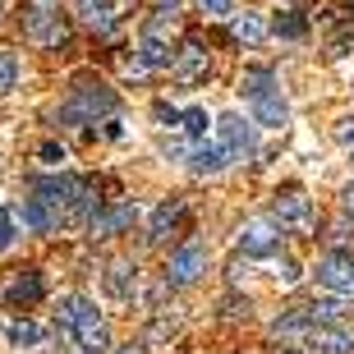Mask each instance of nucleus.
<instances>
[{
    "mask_svg": "<svg viewBox=\"0 0 354 354\" xmlns=\"http://www.w3.org/2000/svg\"><path fill=\"white\" fill-rule=\"evenodd\" d=\"M115 92L106 88V83H88L79 79L74 92H69V102L60 106V120L65 124H97V115H115Z\"/></svg>",
    "mask_w": 354,
    "mask_h": 354,
    "instance_id": "nucleus-1",
    "label": "nucleus"
},
{
    "mask_svg": "<svg viewBox=\"0 0 354 354\" xmlns=\"http://www.w3.org/2000/svg\"><path fill=\"white\" fill-rule=\"evenodd\" d=\"M24 28L37 46H60L65 41V19H60V0H28L24 10Z\"/></svg>",
    "mask_w": 354,
    "mask_h": 354,
    "instance_id": "nucleus-2",
    "label": "nucleus"
},
{
    "mask_svg": "<svg viewBox=\"0 0 354 354\" xmlns=\"http://www.w3.org/2000/svg\"><path fill=\"white\" fill-rule=\"evenodd\" d=\"M272 221L281 225V230L308 235V230H313V203H308V194H299V189H286V194H276V203H272Z\"/></svg>",
    "mask_w": 354,
    "mask_h": 354,
    "instance_id": "nucleus-3",
    "label": "nucleus"
},
{
    "mask_svg": "<svg viewBox=\"0 0 354 354\" xmlns=\"http://www.w3.org/2000/svg\"><path fill=\"white\" fill-rule=\"evenodd\" d=\"M216 143L230 152V161H249L253 152H258V133H253V124L244 115H221L216 120Z\"/></svg>",
    "mask_w": 354,
    "mask_h": 354,
    "instance_id": "nucleus-4",
    "label": "nucleus"
},
{
    "mask_svg": "<svg viewBox=\"0 0 354 354\" xmlns=\"http://www.w3.org/2000/svg\"><path fill=\"white\" fill-rule=\"evenodd\" d=\"M281 225L272 221V216H249V221L239 225V249L249 253V258H272V253H281Z\"/></svg>",
    "mask_w": 354,
    "mask_h": 354,
    "instance_id": "nucleus-5",
    "label": "nucleus"
},
{
    "mask_svg": "<svg viewBox=\"0 0 354 354\" xmlns=\"http://www.w3.org/2000/svg\"><path fill=\"white\" fill-rule=\"evenodd\" d=\"M203 272H207V249L198 239H184L180 249L171 253V263H166V281L171 286H194Z\"/></svg>",
    "mask_w": 354,
    "mask_h": 354,
    "instance_id": "nucleus-6",
    "label": "nucleus"
},
{
    "mask_svg": "<svg viewBox=\"0 0 354 354\" xmlns=\"http://www.w3.org/2000/svg\"><path fill=\"white\" fill-rule=\"evenodd\" d=\"M317 286H327L331 295H354V253H327V258H317Z\"/></svg>",
    "mask_w": 354,
    "mask_h": 354,
    "instance_id": "nucleus-7",
    "label": "nucleus"
},
{
    "mask_svg": "<svg viewBox=\"0 0 354 354\" xmlns=\"http://www.w3.org/2000/svg\"><path fill=\"white\" fill-rule=\"evenodd\" d=\"M313 331H317L313 313H308V304H299V308H290V313H281L272 322V341H281V345H308Z\"/></svg>",
    "mask_w": 354,
    "mask_h": 354,
    "instance_id": "nucleus-8",
    "label": "nucleus"
},
{
    "mask_svg": "<svg viewBox=\"0 0 354 354\" xmlns=\"http://www.w3.org/2000/svg\"><path fill=\"white\" fill-rule=\"evenodd\" d=\"M79 184L83 180H74V175H37V180H32V198H41V203H51V207L60 212V207L74 203Z\"/></svg>",
    "mask_w": 354,
    "mask_h": 354,
    "instance_id": "nucleus-9",
    "label": "nucleus"
},
{
    "mask_svg": "<svg viewBox=\"0 0 354 354\" xmlns=\"http://www.w3.org/2000/svg\"><path fill=\"white\" fill-rule=\"evenodd\" d=\"M102 286H106V295H111L115 304H133V295H138V267L120 258V263H111V267H106Z\"/></svg>",
    "mask_w": 354,
    "mask_h": 354,
    "instance_id": "nucleus-10",
    "label": "nucleus"
},
{
    "mask_svg": "<svg viewBox=\"0 0 354 354\" xmlns=\"http://www.w3.org/2000/svg\"><path fill=\"white\" fill-rule=\"evenodd\" d=\"M207 51H203V46H198V41H184L180 51H175V65H171V74L180 83H203L207 79Z\"/></svg>",
    "mask_w": 354,
    "mask_h": 354,
    "instance_id": "nucleus-11",
    "label": "nucleus"
},
{
    "mask_svg": "<svg viewBox=\"0 0 354 354\" xmlns=\"http://www.w3.org/2000/svg\"><path fill=\"white\" fill-rule=\"evenodd\" d=\"M308 354H354V331L345 322H331V327H317L308 336Z\"/></svg>",
    "mask_w": 354,
    "mask_h": 354,
    "instance_id": "nucleus-12",
    "label": "nucleus"
},
{
    "mask_svg": "<svg viewBox=\"0 0 354 354\" xmlns=\"http://www.w3.org/2000/svg\"><path fill=\"white\" fill-rule=\"evenodd\" d=\"M225 166H230V152H225L216 138H212V143L203 138V143L189 147V171H194V175H221Z\"/></svg>",
    "mask_w": 354,
    "mask_h": 354,
    "instance_id": "nucleus-13",
    "label": "nucleus"
},
{
    "mask_svg": "<svg viewBox=\"0 0 354 354\" xmlns=\"http://www.w3.org/2000/svg\"><path fill=\"white\" fill-rule=\"evenodd\" d=\"M133 221H138V207H133V203H111L106 212H97L92 235H97V239H111V235H120V230H129Z\"/></svg>",
    "mask_w": 354,
    "mask_h": 354,
    "instance_id": "nucleus-14",
    "label": "nucleus"
},
{
    "mask_svg": "<svg viewBox=\"0 0 354 354\" xmlns=\"http://www.w3.org/2000/svg\"><path fill=\"white\" fill-rule=\"evenodd\" d=\"M69 336L79 341V350H83V354H102L106 345H111V331H106V322H102V313H97V308H92V313L83 317L79 327L69 331Z\"/></svg>",
    "mask_w": 354,
    "mask_h": 354,
    "instance_id": "nucleus-15",
    "label": "nucleus"
},
{
    "mask_svg": "<svg viewBox=\"0 0 354 354\" xmlns=\"http://www.w3.org/2000/svg\"><path fill=\"white\" fill-rule=\"evenodd\" d=\"M138 60H143L147 69H171L175 65V51H171V41L161 37L157 28H147L143 41H138Z\"/></svg>",
    "mask_w": 354,
    "mask_h": 354,
    "instance_id": "nucleus-16",
    "label": "nucleus"
},
{
    "mask_svg": "<svg viewBox=\"0 0 354 354\" xmlns=\"http://www.w3.org/2000/svg\"><path fill=\"white\" fill-rule=\"evenodd\" d=\"M14 216H24V225H28V230H37V235H46V230L60 225V212H55L51 203H41V198H24V207L14 212Z\"/></svg>",
    "mask_w": 354,
    "mask_h": 354,
    "instance_id": "nucleus-17",
    "label": "nucleus"
},
{
    "mask_svg": "<svg viewBox=\"0 0 354 354\" xmlns=\"http://www.w3.org/2000/svg\"><path fill=\"white\" fill-rule=\"evenodd\" d=\"M184 216V198H166V203H157V212H152V221H147V244H161V239L171 235V225Z\"/></svg>",
    "mask_w": 354,
    "mask_h": 354,
    "instance_id": "nucleus-18",
    "label": "nucleus"
},
{
    "mask_svg": "<svg viewBox=\"0 0 354 354\" xmlns=\"http://www.w3.org/2000/svg\"><path fill=\"white\" fill-rule=\"evenodd\" d=\"M253 106V120L263 124V129H281L290 120V106H286V97H281V88L276 92H267V97H258V102H249Z\"/></svg>",
    "mask_w": 354,
    "mask_h": 354,
    "instance_id": "nucleus-19",
    "label": "nucleus"
},
{
    "mask_svg": "<svg viewBox=\"0 0 354 354\" xmlns=\"http://www.w3.org/2000/svg\"><path fill=\"white\" fill-rule=\"evenodd\" d=\"M129 10H133V0H88V19L97 32H111Z\"/></svg>",
    "mask_w": 354,
    "mask_h": 354,
    "instance_id": "nucleus-20",
    "label": "nucleus"
},
{
    "mask_svg": "<svg viewBox=\"0 0 354 354\" xmlns=\"http://www.w3.org/2000/svg\"><path fill=\"white\" fill-rule=\"evenodd\" d=\"M97 212H102V198H97V184L83 180L79 184V194H74V203H69V221H79V225H92L97 221Z\"/></svg>",
    "mask_w": 354,
    "mask_h": 354,
    "instance_id": "nucleus-21",
    "label": "nucleus"
},
{
    "mask_svg": "<svg viewBox=\"0 0 354 354\" xmlns=\"http://www.w3.org/2000/svg\"><path fill=\"white\" fill-rule=\"evenodd\" d=\"M41 295H46V281H41V272H24V276H14V286H10V304L19 308V304H37Z\"/></svg>",
    "mask_w": 354,
    "mask_h": 354,
    "instance_id": "nucleus-22",
    "label": "nucleus"
},
{
    "mask_svg": "<svg viewBox=\"0 0 354 354\" xmlns=\"http://www.w3.org/2000/svg\"><path fill=\"white\" fill-rule=\"evenodd\" d=\"M308 313H313L317 327H331V322H345V313H350V304H345V295H322V299L308 304Z\"/></svg>",
    "mask_w": 354,
    "mask_h": 354,
    "instance_id": "nucleus-23",
    "label": "nucleus"
},
{
    "mask_svg": "<svg viewBox=\"0 0 354 354\" xmlns=\"http://www.w3.org/2000/svg\"><path fill=\"white\" fill-rule=\"evenodd\" d=\"M239 92H244L249 102H258V97H267V92H276V74H272V69H263V65L244 69V79H239Z\"/></svg>",
    "mask_w": 354,
    "mask_h": 354,
    "instance_id": "nucleus-24",
    "label": "nucleus"
},
{
    "mask_svg": "<svg viewBox=\"0 0 354 354\" xmlns=\"http://www.w3.org/2000/svg\"><path fill=\"white\" fill-rule=\"evenodd\" d=\"M230 32H235L239 46H258V41L267 37V24L258 14H235V19H230Z\"/></svg>",
    "mask_w": 354,
    "mask_h": 354,
    "instance_id": "nucleus-25",
    "label": "nucleus"
},
{
    "mask_svg": "<svg viewBox=\"0 0 354 354\" xmlns=\"http://www.w3.org/2000/svg\"><path fill=\"white\" fill-rule=\"evenodd\" d=\"M272 32L281 41H304V37H308V19H304V14H295V10H286V14H276Z\"/></svg>",
    "mask_w": 354,
    "mask_h": 354,
    "instance_id": "nucleus-26",
    "label": "nucleus"
},
{
    "mask_svg": "<svg viewBox=\"0 0 354 354\" xmlns=\"http://www.w3.org/2000/svg\"><path fill=\"white\" fill-rule=\"evenodd\" d=\"M41 341H46V331H41L37 322H28V317L10 322V345H14V350H37Z\"/></svg>",
    "mask_w": 354,
    "mask_h": 354,
    "instance_id": "nucleus-27",
    "label": "nucleus"
},
{
    "mask_svg": "<svg viewBox=\"0 0 354 354\" xmlns=\"http://www.w3.org/2000/svg\"><path fill=\"white\" fill-rule=\"evenodd\" d=\"M88 313H92V304L83 299V295H69V299L60 304V331H74Z\"/></svg>",
    "mask_w": 354,
    "mask_h": 354,
    "instance_id": "nucleus-28",
    "label": "nucleus"
},
{
    "mask_svg": "<svg viewBox=\"0 0 354 354\" xmlns=\"http://www.w3.org/2000/svg\"><path fill=\"white\" fill-rule=\"evenodd\" d=\"M207 111H203V106H189V111H184L180 115V129L189 133V138H194V143H203V138H207Z\"/></svg>",
    "mask_w": 354,
    "mask_h": 354,
    "instance_id": "nucleus-29",
    "label": "nucleus"
},
{
    "mask_svg": "<svg viewBox=\"0 0 354 354\" xmlns=\"http://www.w3.org/2000/svg\"><path fill=\"white\" fill-rule=\"evenodd\" d=\"M14 83H19V55L0 51V92H10Z\"/></svg>",
    "mask_w": 354,
    "mask_h": 354,
    "instance_id": "nucleus-30",
    "label": "nucleus"
},
{
    "mask_svg": "<svg viewBox=\"0 0 354 354\" xmlns=\"http://www.w3.org/2000/svg\"><path fill=\"white\" fill-rule=\"evenodd\" d=\"M171 336H175V322H171V317H157V322L147 327V336H143V341H147V345H166Z\"/></svg>",
    "mask_w": 354,
    "mask_h": 354,
    "instance_id": "nucleus-31",
    "label": "nucleus"
},
{
    "mask_svg": "<svg viewBox=\"0 0 354 354\" xmlns=\"http://www.w3.org/2000/svg\"><path fill=\"white\" fill-rule=\"evenodd\" d=\"M207 19H235V0H198Z\"/></svg>",
    "mask_w": 354,
    "mask_h": 354,
    "instance_id": "nucleus-32",
    "label": "nucleus"
},
{
    "mask_svg": "<svg viewBox=\"0 0 354 354\" xmlns=\"http://www.w3.org/2000/svg\"><path fill=\"white\" fill-rule=\"evenodd\" d=\"M299 263H295V258H290V253H286V258H276V281H286V286H295V281H299Z\"/></svg>",
    "mask_w": 354,
    "mask_h": 354,
    "instance_id": "nucleus-33",
    "label": "nucleus"
},
{
    "mask_svg": "<svg viewBox=\"0 0 354 354\" xmlns=\"http://www.w3.org/2000/svg\"><path fill=\"white\" fill-rule=\"evenodd\" d=\"M14 244V212H0V253Z\"/></svg>",
    "mask_w": 354,
    "mask_h": 354,
    "instance_id": "nucleus-34",
    "label": "nucleus"
},
{
    "mask_svg": "<svg viewBox=\"0 0 354 354\" xmlns=\"http://www.w3.org/2000/svg\"><path fill=\"white\" fill-rule=\"evenodd\" d=\"M336 143H341L345 152H354V115H350V120H341V124H336Z\"/></svg>",
    "mask_w": 354,
    "mask_h": 354,
    "instance_id": "nucleus-35",
    "label": "nucleus"
},
{
    "mask_svg": "<svg viewBox=\"0 0 354 354\" xmlns=\"http://www.w3.org/2000/svg\"><path fill=\"white\" fill-rule=\"evenodd\" d=\"M152 115H157V120H161V124H180V115H184V111H175V106H166V102H157V106H152Z\"/></svg>",
    "mask_w": 354,
    "mask_h": 354,
    "instance_id": "nucleus-36",
    "label": "nucleus"
},
{
    "mask_svg": "<svg viewBox=\"0 0 354 354\" xmlns=\"http://www.w3.org/2000/svg\"><path fill=\"white\" fill-rule=\"evenodd\" d=\"M331 51H336V55H350V51H354V28L336 32V41H331Z\"/></svg>",
    "mask_w": 354,
    "mask_h": 354,
    "instance_id": "nucleus-37",
    "label": "nucleus"
},
{
    "mask_svg": "<svg viewBox=\"0 0 354 354\" xmlns=\"http://www.w3.org/2000/svg\"><path fill=\"white\" fill-rule=\"evenodd\" d=\"M37 157H41V161H51V166H60V161H65V147H60V143H41Z\"/></svg>",
    "mask_w": 354,
    "mask_h": 354,
    "instance_id": "nucleus-38",
    "label": "nucleus"
},
{
    "mask_svg": "<svg viewBox=\"0 0 354 354\" xmlns=\"http://www.w3.org/2000/svg\"><path fill=\"white\" fill-rule=\"evenodd\" d=\"M120 354H147V341H133V345H124Z\"/></svg>",
    "mask_w": 354,
    "mask_h": 354,
    "instance_id": "nucleus-39",
    "label": "nucleus"
},
{
    "mask_svg": "<svg viewBox=\"0 0 354 354\" xmlns=\"http://www.w3.org/2000/svg\"><path fill=\"white\" fill-rule=\"evenodd\" d=\"M345 212H350V216H354V184H350V189H345Z\"/></svg>",
    "mask_w": 354,
    "mask_h": 354,
    "instance_id": "nucleus-40",
    "label": "nucleus"
},
{
    "mask_svg": "<svg viewBox=\"0 0 354 354\" xmlns=\"http://www.w3.org/2000/svg\"><path fill=\"white\" fill-rule=\"evenodd\" d=\"M161 5H171V10H175V0H161Z\"/></svg>",
    "mask_w": 354,
    "mask_h": 354,
    "instance_id": "nucleus-41",
    "label": "nucleus"
},
{
    "mask_svg": "<svg viewBox=\"0 0 354 354\" xmlns=\"http://www.w3.org/2000/svg\"><path fill=\"white\" fill-rule=\"evenodd\" d=\"M286 354H299V350H286Z\"/></svg>",
    "mask_w": 354,
    "mask_h": 354,
    "instance_id": "nucleus-42",
    "label": "nucleus"
},
{
    "mask_svg": "<svg viewBox=\"0 0 354 354\" xmlns=\"http://www.w3.org/2000/svg\"><path fill=\"white\" fill-rule=\"evenodd\" d=\"M0 5H5V0H0Z\"/></svg>",
    "mask_w": 354,
    "mask_h": 354,
    "instance_id": "nucleus-43",
    "label": "nucleus"
}]
</instances>
